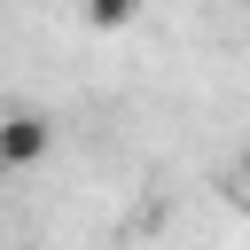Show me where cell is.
I'll list each match as a JSON object with an SVG mask.
<instances>
[{
  "instance_id": "obj_3",
  "label": "cell",
  "mask_w": 250,
  "mask_h": 250,
  "mask_svg": "<svg viewBox=\"0 0 250 250\" xmlns=\"http://www.w3.org/2000/svg\"><path fill=\"white\" fill-rule=\"evenodd\" d=\"M234 180H242V195H250V148H242V164H234Z\"/></svg>"
},
{
  "instance_id": "obj_1",
  "label": "cell",
  "mask_w": 250,
  "mask_h": 250,
  "mask_svg": "<svg viewBox=\"0 0 250 250\" xmlns=\"http://www.w3.org/2000/svg\"><path fill=\"white\" fill-rule=\"evenodd\" d=\"M47 148H55V125L39 109H8V125H0V172H31Z\"/></svg>"
},
{
  "instance_id": "obj_2",
  "label": "cell",
  "mask_w": 250,
  "mask_h": 250,
  "mask_svg": "<svg viewBox=\"0 0 250 250\" xmlns=\"http://www.w3.org/2000/svg\"><path fill=\"white\" fill-rule=\"evenodd\" d=\"M141 16V0H86V23L94 31H117V23H133Z\"/></svg>"
}]
</instances>
